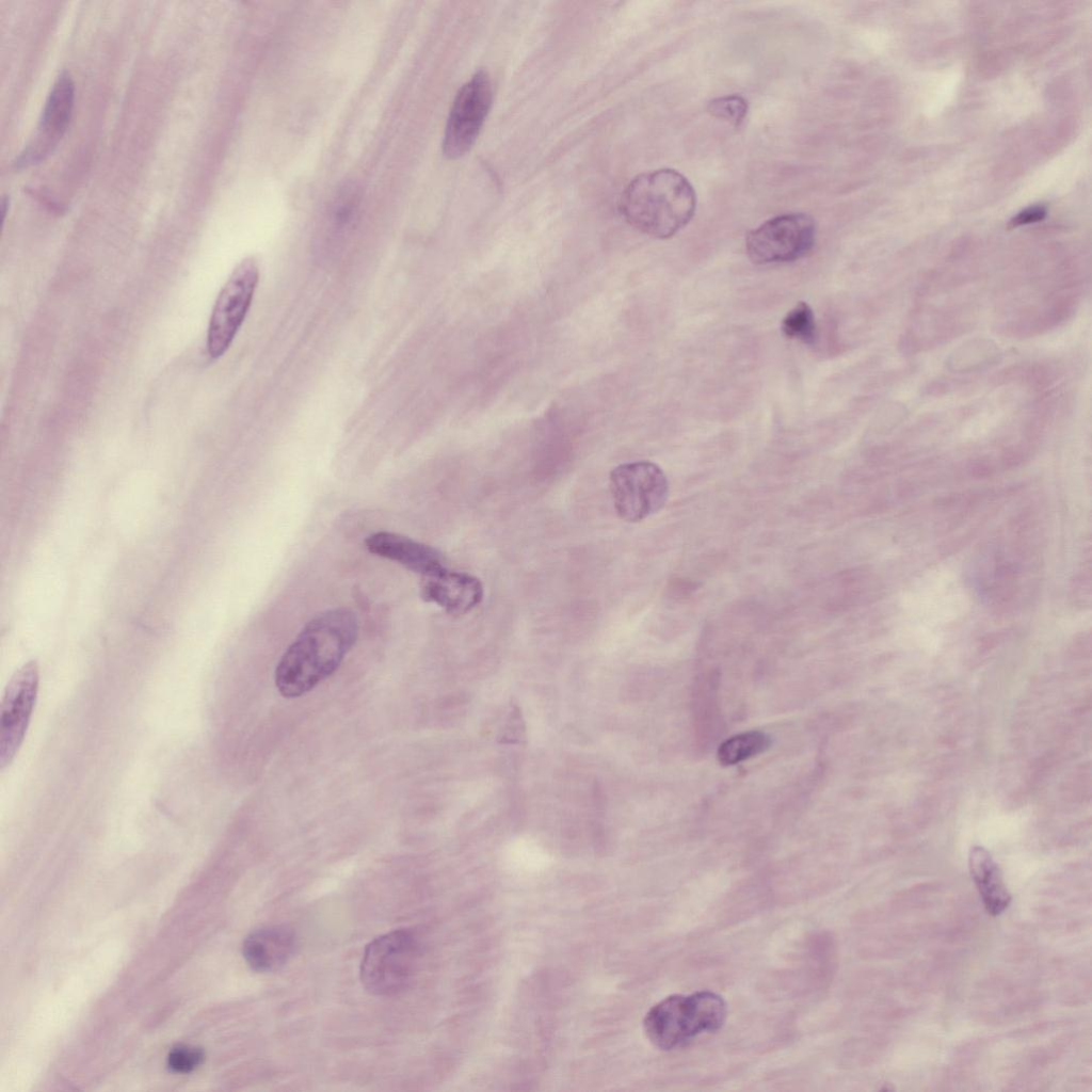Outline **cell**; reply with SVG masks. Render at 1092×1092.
<instances>
[{"instance_id": "6da1fadb", "label": "cell", "mask_w": 1092, "mask_h": 1092, "mask_svg": "<svg viewBox=\"0 0 1092 1092\" xmlns=\"http://www.w3.org/2000/svg\"><path fill=\"white\" fill-rule=\"evenodd\" d=\"M359 631L348 608L325 610L305 624L279 659L274 674L278 692L302 696L333 675L354 646Z\"/></svg>"}, {"instance_id": "7a4b0ae2", "label": "cell", "mask_w": 1092, "mask_h": 1092, "mask_svg": "<svg viewBox=\"0 0 1092 1092\" xmlns=\"http://www.w3.org/2000/svg\"><path fill=\"white\" fill-rule=\"evenodd\" d=\"M696 196L689 180L672 168H661L635 177L620 202L624 219L651 237L668 239L693 218Z\"/></svg>"}, {"instance_id": "3957f363", "label": "cell", "mask_w": 1092, "mask_h": 1092, "mask_svg": "<svg viewBox=\"0 0 1092 1092\" xmlns=\"http://www.w3.org/2000/svg\"><path fill=\"white\" fill-rule=\"evenodd\" d=\"M724 999L711 991L674 994L654 1005L645 1014L643 1028L651 1043L661 1050L681 1048L725 1023Z\"/></svg>"}, {"instance_id": "277c9868", "label": "cell", "mask_w": 1092, "mask_h": 1092, "mask_svg": "<svg viewBox=\"0 0 1092 1092\" xmlns=\"http://www.w3.org/2000/svg\"><path fill=\"white\" fill-rule=\"evenodd\" d=\"M420 956V943L410 929H398L378 936L364 951L360 980L376 996H392L413 980Z\"/></svg>"}, {"instance_id": "5b68a950", "label": "cell", "mask_w": 1092, "mask_h": 1092, "mask_svg": "<svg viewBox=\"0 0 1092 1092\" xmlns=\"http://www.w3.org/2000/svg\"><path fill=\"white\" fill-rule=\"evenodd\" d=\"M609 487L616 514L627 523H639L656 514L669 497L664 471L649 461L614 467L610 472Z\"/></svg>"}, {"instance_id": "8992f818", "label": "cell", "mask_w": 1092, "mask_h": 1092, "mask_svg": "<svg viewBox=\"0 0 1092 1092\" xmlns=\"http://www.w3.org/2000/svg\"><path fill=\"white\" fill-rule=\"evenodd\" d=\"M259 280V267L253 257L241 260L222 287L212 308L207 351L216 359L230 348L252 305Z\"/></svg>"}, {"instance_id": "52a82bcc", "label": "cell", "mask_w": 1092, "mask_h": 1092, "mask_svg": "<svg viewBox=\"0 0 1092 1092\" xmlns=\"http://www.w3.org/2000/svg\"><path fill=\"white\" fill-rule=\"evenodd\" d=\"M816 241V223L806 213H785L764 222L745 238L749 258L757 264L794 261Z\"/></svg>"}, {"instance_id": "ba28073f", "label": "cell", "mask_w": 1092, "mask_h": 1092, "mask_svg": "<svg viewBox=\"0 0 1092 1092\" xmlns=\"http://www.w3.org/2000/svg\"><path fill=\"white\" fill-rule=\"evenodd\" d=\"M493 100L487 71L477 70L457 91L445 128L443 152L449 159L464 156L475 144Z\"/></svg>"}, {"instance_id": "9c48e42d", "label": "cell", "mask_w": 1092, "mask_h": 1092, "mask_svg": "<svg viewBox=\"0 0 1092 1092\" xmlns=\"http://www.w3.org/2000/svg\"><path fill=\"white\" fill-rule=\"evenodd\" d=\"M39 686L36 661L22 664L5 686L0 707V768L17 755L27 734Z\"/></svg>"}, {"instance_id": "30bf717a", "label": "cell", "mask_w": 1092, "mask_h": 1092, "mask_svg": "<svg viewBox=\"0 0 1092 1092\" xmlns=\"http://www.w3.org/2000/svg\"><path fill=\"white\" fill-rule=\"evenodd\" d=\"M74 102L75 83L62 71L48 94L34 135L14 160L15 168L38 164L54 151L69 125Z\"/></svg>"}, {"instance_id": "8fae6325", "label": "cell", "mask_w": 1092, "mask_h": 1092, "mask_svg": "<svg viewBox=\"0 0 1092 1092\" xmlns=\"http://www.w3.org/2000/svg\"><path fill=\"white\" fill-rule=\"evenodd\" d=\"M365 545L369 552L397 562L423 577L433 576L445 567L443 555L434 547L389 531L370 534Z\"/></svg>"}, {"instance_id": "7c38bea8", "label": "cell", "mask_w": 1092, "mask_h": 1092, "mask_svg": "<svg viewBox=\"0 0 1092 1092\" xmlns=\"http://www.w3.org/2000/svg\"><path fill=\"white\" fill-rule=\"evenodd\" d=\"M424 578L421 585L422 599L439 606L451 615L466 614L483 599V584L470 574L444 568Z\"/></svg>"}, {"instance_id": "4fadbf2b", "label": "cell", "mask_w": 1092, "mask_h": 1092, "mask_svg": "<svg viewBox=\"0 0 1092 1092\" xmlns=\"http://www.w3.org/2000/svg\"><path fill=\"white\" fill-rule=\"evenodd\" d=\"M294 934L286 926H270L250 933L243 942L242 953L248 966L261 973L273 971L291 957Z\"/></svg>"}, {"instance_id": "5bb4252c", "label": "cell", "mask_w": 1092, "mask_h": 1092, "mask_svg": "<svg viewBox=\"0 0 1092 1092\" xmlns=\"http://www.w3.org/2000/svg\"><path fill=\"white\" fill-rule=\"evenodd\" d=\"M968 868L986 913L1000 915L1011 903L1012 896L998 864L985 848L973 846L968 853Z\"/></svg>"}, {"instance_id": "9a60e30c", "label": "cell", "mask_w": 1092, "mask_h": 1092, "mask_svg": "<svg viewBox=\"0 0 1092 1092\" xmlns=\"http://www.w3.org/2000/svg\"><path fill=\"white\" fill-rule=\"evenodd\" d=\"M769 745L770 738L762 732L741 733L721 743L718 759L724 766L736 765L766 751Z\"/></svg>"}, {"instance_id": "2e32d148", "label": "cell", "mask_w": 1092, "mask_h": 1092, "mask_svg": "<svg viewBox=\"0 0 1092 1092\" xmlns=\"http://www.w3.org/2000/svg\"><path fill=\"white\" fill-rule=\"evenodd\" d=\"M781 330L785 336L813 344L817 338L815 316L810 306L799 302L782 320Z\"/></svg>"}, {"instance_id": "e0dca14e", "label": "cell", "mask_w": 1092, "mask_h": 1092, "mask_svg": "<svg viewBox=\"0 0 1092 1092\" xmlns=\"http://www.w3.org/2000/svg\"><path fill=\"white\" fill-rule=\"evenodd\" d=\"M707 111L714 117L739 126L748 113V102L740 95L718 97L708 102Z\"/></svg>"}, {"instance_id": "ac0fdd59", "label": "cell", "mask_w": 1092, "mask_h": 1092, "mask_svg": "<svg viewBox=\"0 0 1092 1092\" xmlns=\"http://www.w3.org/2000/svg\"><path fill=\"white\" fill-rule=\"evenodd\" d=\"M205 1059L203 1049L187 1045L173 1047L167 1056V1066L175 1073L187 1074L198 1067Z\"/></svg>"}, {"instance_id": "d6986e66", "label": "cell", "mask_w": 1092, "mask_h": 1092, "mask_svg": "<svg viewBox=\"0 0 1092 1092\" xmlns=\"http://www.w3.org/2000/svg\"><path fill=\"white\" fill-rule=\"evenodd\" d=\"M1045 214H1046V211H1045V209L1043 207H1040V206L1031 207V208H1028V209L1019 212L1016 216H1014L1013 220L1011 221V225L1012 226H1019V225H1023V224H1029V223L1038 222V221L1042 220L1045 216Z\"/></svg>"}, {"instance_id": "ffe728a7", "label": "cell", "mask_w": 1092, "mask_h": 1092, "mask_svg": "<svg viewBox=\"0 0 1092 1092\" xmlns=\"http://www.w3.org/2000/svg\"><path fill=\"white\" fill-rule=\"evenodd\" d=\"M1 204H2V214H3V221H4L5 216H6V213H7V208H9V205H10V199L7 197H3Z\"/></svg>"}]
</instances>
